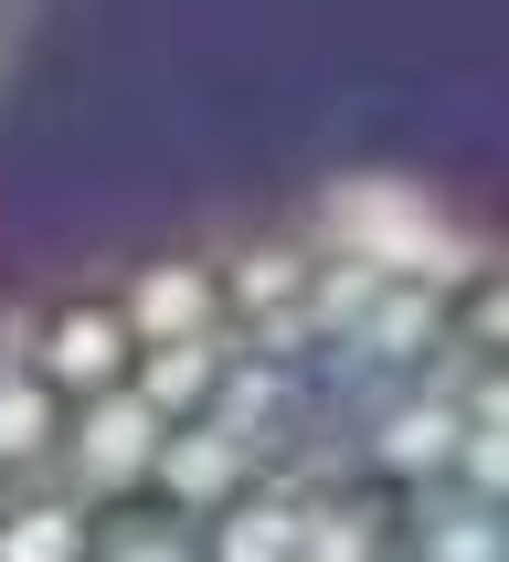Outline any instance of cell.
Returning a JSON list of instances; mask_svg holds the SVG:
<instances>
[{"instance_id": "6da1fadb", "label": "cell", "mask_w": 509, "mask_h": 562, "mask_svg": "<svg viewBox=\"0 0 509 562\" xmlns=\"http://www.w3.org/2000/svg\"><path fill=\"white\" fill-rule=\"evenodd\" d=\"M499 266L404 181L0 318V562H499Z\"/></svg>"}, {"instance_id": "7a4b0ae2", "label": "cell", "mask_w": 509, "mask_h": 562, "mask_svg": "<svg viewBox=\"0 0 509 562\" xmlns=\"http://www.w3.org/2000/svg\"><path fill=\"white\" fill-rule=\"evenodd\" d=\"M11 43H22V0H0V75H11Z\"/></svg>"}]
</instances>
